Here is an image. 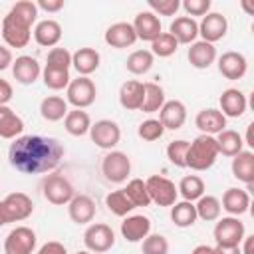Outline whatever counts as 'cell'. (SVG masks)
I'll return each mask as SVG.
<instances>
[{
	"label": "cell",
	"mask_w": 254,
	"mask_h": 254,
	"mask_svg": "<svg viewBox=\"0 0 254 254\" xmlns=\"http://www.w3.org/2000/svg\"><path fill=\"white\" fill-rule=\"evenodd\" d=\"M212 2L210 0H185L181 2V8L187 12V16H206L210 12Z\"/></svg>",
	"instance_id": "cell-48"
},
{
	"label": "cell",
	"mask_w": 254,
	"mask_h": 254,
	"mask_svg": "<svg viewBox=\"0 0 254 254\" xmlns=\"http://www.w3.org/2000/svg\"><path fill=\"white\" fill-rule=\"evenodd\" d=\"M187 58H189V64L196 69H206L210 67L214 62H216V48L214 44H208V42H202V40H196L189 46V52H187Z\"/></svg>",
	"instance_id": "cell-24"
},
{
	"label": "cell",
	"mask_w": 254,
	"mask_h": 254,
	"mask_svg": "<svg viewBox=\"0 0 254 254\" xmlns=\"http://www.w3.org/2000/svg\"><path fill=\"white\" fill-rule=\"evenodd\" d=\"M151 234V220L143 214H129L121 222V236L127 242H143Z\"/></svg>",
	"instance_id": "cell-22"
},
{
	"label": "cell",
	"mask_w": 254,
	"mask_h": 254,
	"mask_svg": "<svg viewBox=\"0 0 254 254\" xmlns=\"http://www.w3.org/2000/svg\"><path fill=\"white\" fill-rule=\"evenodd\" d=\"M214 141L218 147V155H224V157H234L244 149V139L234 129L220 131L218 135H214Z\"/></svg>",
	"instance_id": "cell-32"
},
{
	"label": "cell",
	"mask_w": 254,
	"mask_h": 254,
	"mask_svg": "<svg viewBox=\"0 0 254 254\" xmlns=\"http://www.w3.org/2000/svg\"><path fill=\"white\" fill-rule=\"evenodd\" d=\"M62 24L58 20H52V18H46V20H40L36 26H34V40L38 46L42 48H56L62 40Z\"/></svg>",
	"instance_id": "cell-23"
},
{
	"label": "cell",
	"mask_w": 254,
	"mask_h": 254,
	"mask_svg": "<svg viewBox=\"0 0 254 254\" xmlns=\"http://www.w3.org/2000/svg\"><path fill=\"white\" fill-rule=\"evenodd\" d=\"M14 91H12V83L6 79H0V105H8V101L12 99Z\"/></svg>",
	"instance_id": "cell-51"
},
{
	"label": "cell",
	"mask_w": 254,
	"mask_h": 254,
	"mask_svg": "<svg viewBox=\"0 0 254 254\" xmlns=\"http://www.w3.org/2000/svg\"><path fill=\"white\" fill-rule=\"evenodd\" d=\"M65 149L56 137L44 135H20L8 149L10 165L24 175L52 173L64 159Z\"/></svg>",
	"instance_id": "cell-1"
},
{
	"label": "cell",
	"mask_w": 254,
	"mask_h": 254,
	"mask_svg": "<svg viewBox=\"0 0 254 254\" xmlns=\"http://www.w3.org/2000/svg\"><path fill=\"white\" fill-rule=\"evenodd\" d=\"M105 206L109 212H113L115 216H127L135 206L133 202L129 200V196L125 194L123 189H117V190H111L107 196H105Z\"/></svg>",
	"instance_id": "cell-40"
},
{
	"label": "cell",
	"mask_w": 254,
	"mask_h": 254,
	"mask_svg": "<svg viewBox=\"0 0 254 254\" xmlns=\"http://www.w3.org/2000/svg\"><path fill=\"white\" fill-rule=\"evenodd\" d=\"M6 224V218H4V210H2V200H0V228Z\"/></svg>",
	"instance_id": "cell-57"
},
{
	"label": "cell",
	"mask_w": 254,
	"mask_h": 254,
	"mask_svg": "<svg viewBox=\"0 0 254 254\" xmlns=\"http://www.w3.org/2000/svg\"><path fill=\"white\" fill-rule=\"evenodd\" d=\"M64 127L69 135L73 137H83L89 133V127H91V117L87 111L83 109H69L67 115L64 117Z\"/></svg>",
	"instance_id": "cell-33"
},
{
	"label": "cell",
	"mask_w": 254,
	"mask_h": 254,
	"mask_svg": "<svg viewBox=\"0 0 254 254\" xmlns=\"http://www.w3.org/2000/svg\"><path fill=\"white\" fill-rule=\"evenodd\" d=\"M226 32H228V20L220 12H208L206 16H202L198 24V36L202 42H208V44L222 40Z\"/></svg>",
	"instance_id": "cell-13"
},
{
	"label": "cell",
	"mask_w": 254,
	"mask_h": 254,
	"mask_svg": "<svg viewBox=\"0 0 254 254\" xmlns=\"http://www.w3.org/2000/svg\"><path fill=\"white\" fill-rule=\"evenodd\" d=\"M143 95H145L143 81H137V79L123 81L119 87V105L127 111H139L143 103Z\"/></svg>",
	"instance_id": "cell-26"
},
{
	"label": "cell",
	"mask_w": 254,
	"mask_h": 254,
	"mask_svg": "<svg viewBox=\"0 0 254 254\" xmlns=\"http://www.w3.org/2000/svg\"><path fill=\"white\" fill-rule=\"evenodd\" d=\"M143 254H169V240L163 234H149L141 242Z\"/></svg>",
	"instance_id": "cell-45"
},
{
	"label": "cell",
	"mask_w": 254,
	"mask_h": 254,
	"mask_svg": "<svg viewBox=\"0 0 254 254\" xmlns=\"http://www.w3.org/2000/svg\"><path fill=\"white\" fill-rule=\"evenodd\" d=\"M38 18V6L32 0L16 2L2 18L0 34L10 48H26L32 40V26Z\"/></svg>",
	"instance_id": "cell-2"
},
{
	"label": "cell",
	"mask_w": 254,
	"mask_h": 254,
	"mask_svg": "<svg viewBox=\"0 0 254 254\" xmlns=\"http://www.w3.org/2000/svg\"><path fill=\"white\" fill-rule=\"evenodd\" d=\"M2 210H4L6 224L8 222H22L34 212V202L26 192L16 190V192L6 194V198L2 200Z\"/></svg>",
	"instance_id": "cell-10"
},
{
	"label": "cell",
	"mask_w": 254,
	"mask_h": 254,
	"mask_svg": "<svg viewBox=\"0 0 254 254\" xmlns=\"http://www.w3.org/2000/svg\"><path fill=\"white\" fill-rule=\"evenodd\" d=\"M42 79H44V85L48 89H54V91L65 89L69 85V81H71L69 69H60V67H50V65H44Z\"/></svg>",
	"instance_id": "cell-39"
},
{
	"label": "cell",
	"mask_w": 254,
	"mask_h": 254,
	"mask_svg": "<svg viewBox=\"0 0 254 254\" xmlns=\"http://www.w3.org/2000/svg\"><path fill=\"white\" fill-rule=\"evenodd\" d=\"M216 65H218V71L222 77L226 79H242L248 71V60L244 54L240 52H224L220 58H216Z\"/></svg>",
	"instance_id": "cell-14"
},
{
	"label": "cell",
	"mask_w": 254,
	"mask_h": 254,
	"mask_svg": "<svg viewBox=\"0 0 254 254\" xmlns=\"http://www.w3.org/2000/svg\"><path fill=\"white\" fill-rule=\"evenodd\" d=\"M169 34L179 42V44H192L198 38V22L190 16H179L171 22Z\"/></svg>",
	"instance_id": "cell-28"
},
{
	"label": "cell",
	"mask_w": 254,
	"mask_h": 254,
	"mask_svg": "<svg viewBox=\"0 0 254 254\" xmlns=\"http://www.w3.org/2000/svg\"><path fill=\"white\" fill-rule=\"evenodd\" d=\"M252 127H254V123H250V125H248V129H246V139H244V145H248V147H254V143H252Z\"/></svg>",
	"instance_id": "cell-56"
},
{
	"label": "cell",
	"mask_w": 254,
	"mask_h": 254,
	"mask_svg": "<svg viewBox=\"0 0 254 254\" xmlns=\"http://www.w3.org/2000/svg\"><path fill=\"white\" fill-rule=\"evenodd\" d=\"M83 244H85V250H89L91 254H103L113 248L115 232L109 224L91 222L83 232Z\"/></svg>",
	"instance_id": "cell-7"
},
{
	"label": "cell",
	"mask_w": 254,
	"mask_h": 254,
	"mask_svg": "<svg viewBox=\"0 0 254 254\" xmlns=\"http://www.w3.org/2000/svg\"><path fill=\"white\" fill-rule=\"evenodd\" d=\"M218 103H220V113L224 117H232V119L242 117L246 113V109H248V99H246V95L238 87L224 89L220 93Z\"/></svg>",
	"instance_id": "cell-17"
},
{
	"label": "cell",
	"mask_w": 254,
	"mask_h": 254,
	"mask_svg": "<svg viewBox=\"0 0 254 254\" xmlns=\"http://www.w3.org/2000/svg\"><path fill=\"white\" fill-rule=\"evenodd\" d=\"M147 4L155 16H175L181 8L179 0H149Z\"/></svg>",
	"instance_id": "cell-47"
},
{
	"label": "cell",
	"mask_w": 254,
	"mask_h": 254,
	"mask_svg": "<svg viewBox=\"0 0 254 254\" xmlns=\"http://www.w3.org/2000/svg\"><path fill=\"white\" fill-rule=\"evenodd\" d=\"M220 206L228 212V216H240V214L248 212V208H250V194L244 189L230 187L224 190Z\"/></svg>",
	"instance_id": "cell-25"
},
{
	"label": "cell",
	"mask_w": 254,
	"mask_h": 254,
	"mask_svg": "<svg viewBox=\"0 0 254 254\" xmlns=\"http://www.w3.org/2000/svg\"><path fill=\"white\" fill-rule=\"evenodd\" d=\"M212 236L216 246H240L242 238L246 236V228L238 216H222L216 220Z\"/></svg>",
	"instance_id": "cell-6"
},
{
	"label": "cell",
	"mask_w": 254,
	"mask_h": 254,
	"mask_svg": "<svg viewBox=\"0 0 254 254\" xmlns=\"http://www.w3.org/2000/svg\"><path fill=\"white\" fill-rule=\"evenodd\" d=\"M36 254H67V250H65V246H64L62 242H58V240H50V242L42 244V246L38 248Z\"/></svg>",
	"instance_id": "cell-49"
},
{
	"label": "cell",
	"mask_w": 254,
	"mask_h": 254,
	"mask_svg": "<svg viewBox=\"0 0 254 254\" xmlns=\"http://www.w3.org/2000/svg\"><path fill=\"white\" fill-rule=\"evenodd\" d=\"M230 171H232V177L238 179L240 183L248 185V189L252 187L254 183V153L248 149H242L238 155L232 157V163H230Z\"/></svg>",
	"instance_id": "cell-27"
},
{
	"label": "cell",
	"mask_w": 254,
	"mask_h": 254,
	"mask_svg": "<svg viewBox=\"0 0 254 254\" xmlns=\"http://www.w3.org/2000/svg\"><path fill=\"white\" fill-rule=\"evenodd\" d=\"M67 101L62 95H48L40 101V115L50 123L62 121L67 115Z\"/></svg>",
	"instance_id": "cell-31"
},
{
	"label": "cell",
	"mask_w": 254,
	"mask_h": 254,
	"mask_svg": "<svg viewBox=\"0 0 254 254\" xmlns=\"http://www.w3.org/2000/svg\"><path fill=\"white\" fill-rule=\"evenodd\" d=\"M194 125L202 135H218L220 131L226 129V117L220 113V109L216 107H206L200 109L194 117Z\"/></svg>",
	"instance_id": "cell-19"
},
{
	"label": "cell",
	"mask_w": 254,
	"mask_h": 254,
	"mask_svg": "<svg viewBox=\"0 0 254 254\" xmlns=\"http://www.w3.org/2000/svg\"><path fill=\"white\" fill-rule=\"evenodd\" d=\"M89 137L99 149L113 151V147H117V143L121 141V127L111 119H99L91 123Z\"/></svg>",
	"instance_id": "cell-12"
},
{
	"label": "cell",
	"mask_w": 254,
	"mask_h": 254,
	"mask_svg": "<svg viewBox=\"0 0 254 254\" xmlns=\"http://www.w3.org/2000/svg\"><path fill=\"white\" fill-rule=\"evenodd\" d=\"M163 133H165V127L161 125L159 119H145V121H141L139 127H137V135H139L143 141H147V143H153V141L161 139Z\"/></svg>",
	"instance_id": "cell-44"
},
{
	"label": "cell",
	"mask_w": 254,
	"mask_h": 254,
	"mask_svg": "<svg viewBox=\"0 0 254 254\" xmlns=\"http://www.w3.org/2000/svg\"><path fill=\"white\" fill-rule=\"evenodd\" d=\"M135 34H137V40H143V42H153L161 32V20L159 16H155L151 10H143L135 16V20L131 22Z\"/></svg>",
	"instance_id": "cell-18"
},
{
	"label": "cell",
	"mask_w": 254,
	"mask_h": 254,
	"mask_svg": "<svg viewBox=\"0 0 254 254\" xmlns=\"http://www.w3.org/2000/svg\"><path fill=\"white\" fill-rule=\"evenodd\" d=\"M159 121L165 129L177 131L185 125L187 121V107L183 101L179 99H169L163 103V107L159 109Z\"/></svg>",
	"instance_id": "cell-21"
},
{
	"label": "cell",
	"mask_w": 254,
	"mask_h": 254,
	"mask_svg": "<svg viewBox=\"0 0 254 254\" xmlns=\"http://www.w3.org/2000/svg\"><path fill=\"white\" fill-rule=\"evenodd\" d=\"M75 254H91L89 250H79V252H75Z\"/></svg>",
	"instance_id": "cell-58"
},
{
	"label": "cell",
	"mask_w": 254,
	"mask_h": 254,
	"mask_svg": "<svg viewBox=\"0 0 254 254\" xmlns=\"http://www.w3.org/2000/svg\"><path fill=\"white\" fill-rule=\"evenodd\" d=\"M12 62H14V58H12L10 48L0 46V71H4V69H8V67H12Z\"/></svg>",
	"instance_id": "cell-52"
},
{
	"label": "cell",
	"mask_w": 254,
	"mask_h": 254,
	"mask_svg": "<svg viewBox=\"0 0 254 254\" xmlns=\"http://www.w3.org/2000/svg\"><path fill=\"white\" fill-rule=\"evenodd\" d=\"M12 75L18 83L22 85H32L40 79L42 75V67L38 64L36 58L32 56H18L14 62H12Z\"/></svg>",
	"instance_id": "cell-16"
},
{
	"label": "cell",
	"mask_w": 254,
	"mask_h": 254,
	"mask_svg": "<svg viewBox=\"0 0 254 254\" xmlns=\"http://www.w3.org/2000/svg\"><path fill=\"white\" fill-rule=\"evenodd\" d=\"M145 185H147V192H149L151 202H155L159 206H173L177 202V196H179L177 185L173 181H169L167 177L151 175L145 181Z\"/></svg>",
	"instance_id": "cell-9"
},
{
	"label": "cell",
	"mask_w": 254,
	"mask_h": 254,
	"mask_svg": "<svg viewBox=\"0 0 254 254\" xmlns=\"http://www.w3.org/2000/svg\"><path fill=\"white\" fill-rule=\"evenodd\" d=\"M171 220L175 226L179 228H189L196 222V210H194V202L189 200H179L171 206Z\"/></svg>",
	"instance_id": "cell-36"
},
{
	"label": "cell",
	"mask_w": 254,
	"mask_h": 254,
	"mask_svg": "<svg viewBox=\"0 0 254 254\" xmlns=\"http://www.w3.org/2000/svg\"><path fill=\"white\" fill-rule=\"evenodd\" d=\"M36 6H38V10H44L48 14H56L64 8V0H38Z\"/></svg>",
	"instance_id": "cell-50"
},
{
	"label": "cell",
	"mask_w": 254,
	"mask_h": 254,
	"mask_svg": "<svg viewBox=\"0 0 254 254\" xmlns=\"http://www.w3.org/2000/svg\"><path fill=\"white\" fill-rule=\"evenodd\" d=\"M252 246H254V236H244L240 242V254H252Z\"/></svg>",
	"instance_id": "cell-53"
},
{
	"label": "cell",
	"mask_w": 254,
	"mask_h": 254,
	"mask_svg": "<svg viewBox=\"0 0 254 254\" xmlns=\"http://www.w3.org/2000/svg\"><path fill=\"white\" fill-rule=\"evenodd\" d=\"M204 181L198 177V175H187L181 179V183L177 185V190L179 194L183 196V200H189V202H194L198 200L202 194H204Z\"/></svg>",
	"instance_id": "cell-37"
},
{
	"label": "cell",
	"mask_w": 254,
	"mask_h": 254,
	"mask_svg": "<svg viewBox=\"0 0 254 254\" xmlns=\"http://www.w3.org/2000/svg\"><path fill=\"white\" fill-rule=\"evenodd\" d=\"M24 131L22 117L8 105H0V137L2 139H16Z\"/></svg>",
	"instance_id": "cell-30"
},
{
	"label": "cell",
	"mask_w": 254,
	"mask_h": 254,
	"mask_svg": "<svg viewBox=\"0 0 254 254\" xmlns=\"http://www.w3.org/2000/svg\"><path fill=\"white\" fill-rule=\"evenodd\" d=\"M194 210H196V218L204 220V222H214L220 218L222 206L220 200L212 194H202L196 202H194Z\"/></svg>",
	"instance_id": "cell-35"
},
{
	"label": "cell",
	"mask_w": 254,
	"mask_h": 254,
	"mask_svg": "<svg viewBox=\"0 0 254 254\" xmlns=\"http://www.w3.org/2000/svg\"><path fill=\"white\" fill-rule=\"evenodd\" d=\"M179 50V42L169 34V32H161L153 42H151V54L157 58H169Z\"/></svg>",
	"instance_id": "cell-42"
},
{
	"label": "cell",
	"mask_w": 254,
	"mask_h": 254,
	"mask_svg": "<svg viewBox=\"0 0 254 254\" xmlns=\"http://www.w3.org/2000/svg\"><path fill=\"white\" fill-rule=\"evenodd\" d=\"M46 65L50 67H60V69H69L71 65V52L67 48H52L48 52V58H46Z\"/></svg>",
	"instance_id": "cell-46"
},
{
	"label": "cell",
	"mask_w": 254,
	"mask_h": 254,
	"mask_svg": "<svg viewBox=\"0 0 254 254\" xmlns=\"http://www.w3.org/2000/svg\"><path fill=\"white\" fill-rule=\"evenodd\" d=\"M218 159V147L212 135H198L192 141H189L187 151V167L192 171H208Z\"/></svg>",
	"instance_id": "cell-3"
},
{
	"label": "cell",
	"mask_w": 254,
	"mask_h": 254,
	"mask_svg": "<svg viewBox=\"0 0 254 254\" xmlns=\"http://www.w3.org/2000/svg\"><path fill=\"white\" fill-rule=\"evenodd\" d=\"M36 232L28 226H16L4 238V254H34L36 250Z\"/></svg>",
	"instance_id": "cell-11"
},
{
	"label": "cell",
	"mask_w": 254,
	"mask_h": 254,
	"mask_svg": "<svg viewBox=\"0 0 254 254\" xmlns=\"http://www.w3.org/2000/svg\"><path fill=\"white\" fill-rule=\"evenodd\" d=\"M103 40L107 46H111L115 50H123V48H131L137 42V34L133 30L131 22H115L105 30Z\"/></svg>",
	"instance_id": "cell-15"
},
{
	"label": "cell",
	"mask_w": 254,
	"mask_h": 254,
	"mask_svg": "<svg viewBox=\"0 0 254 254\" xmlns=\"http://www.w3.org/2000/svg\"><path fill=\"white\" fill-rule=\"evenodd\" d=\"M145 95H143V103H141V109L139 111H145V113H155L163 107V103L167 101L165 99V89L157 83V81H145Z\"/></svg>",
	"instance_id": "cell-34"
},
{
	"label": "cell",
	"mask_w": 254,
	"mask_h": 254,
	"mask_svg": "<svg viewBox=\"0 0 254 254\" xmlns=\"http://www.w3.org/2000/svg\"><path fill=\"white\" fill-rule=\"evenodd\" d=\"M101 173L109 183H125L131 175V159L123 151H109L101 161Z\"/></svg>",
	"instance_id": "cell-8"
},
{
	"label": "cell",
	"mask_w": 254,
	"mask_h": 254,
	"mask_svg": "<svg viewBox=\"0 0 254 254\" xmlns=\"http://www.w3.org/2000/svg\"><path fill=\"white\" fill-rule=\"evenodd\" d=\"M214 254H240V246H214Z\"/></svg>",
	"instance_id": "cell-54"
},
{
	"label": "cell",
	"mask_w": 254,
	"mask_h": 254,
	"mask_svg": "<svg viewBox=\"0 0 254 254\" xmlns=\"http://www.w3.org/2000/svg\"><path fill=\"white\" fill-rule=\"evenodd\" d=\"M187 151H189V141H185V139H175V141H171V143L167 145V159L171 161V165H175V167H179V169H185V167H187V163H185Z\"/></svg>",
	"instance_id": "cell-43"
},
{
	"label": "cell",
	"mask_w": 254,
	"mask_h": 254,
	"mask_svg": "<svg viewBox=\"0 0 254 254\" xmlns=\"http://www.w3.org/2000/svg\"><path fill=\"white\" fill-rule=\"evenodd\" d=\"M123 190H125V194L129 196V200L133 202L135 208L151 204V198H149V192H147V185H145L143 179H131Z\"/></svg>",
	"instance_id": "cell-41"
},
{
	"label": "cell",
	"mask_w": 254,
	"mask_h": 254,
	"mask_svg": "<svg viewBox=\"0 0 254 254\" xmlns=\"http://www.w3.org/2000/svg\"><path fill=\"white\" fill-rule=\"evenodd\" d=\"M153 64H155V56L149 50H135V52L129 54V58L125 62V67L133 75H143L153 67Z\"/></svg>",
	"instance_id": "cell-38"
},
{
	"label": "cell",
	"mask_w": 254,
	"mask_h": 254,
	"mask_svg": "<svg viewBox=\"0 0 254 254\" xmlns=\"http://www.w3.org/2000/svg\"><path fill=\"white\" fill-rule=\"evenodd\" d=\"M95 97H97V87L91 77L77 75L65 87V101L71 103L73 109H85V107L93 105Z\"/></svg>",
	"instance_id": "cell-5"
},
{
	"label": "cell",
	"mask_w": 254,
	"mask_h": 254,
	"mask_svg": "<svg viewBox=\"0 0 254 254\" xmlns=\"http://www.w3.org/2000/svg\"><path fill=\"white\" fill-rule=\"evenodd\" d=\"M99 62H101V56L95 48H77L71 54V65L75 67L77 75L89 77L99 67Z\"/></svg>",
	"instance_id": "cell-29"
},
{
	"label": "cell",
	"mask_w": 254,
	"mask_h": 254,
	"mask_svg": "<svg viewBox=\"0 0 254 254\" xmlns=\"http://www.w3.org/2000/svg\"><path fill=\"white\" fill-rule=\"evenodd\" d=\"M42 192H44V198L50 204H56V206H64V204H67L75 196L73 185L64 175H60V173H52V175L44 177Z\"/></svg>",
	"instance_id": "cell-4"
},
{
	"label": "cell",
	"mask_w": 254,
	"mask_h": 254,
	"mask_svg": "<svg viewBox=\"0 0 254 254\" xmlns=\"http://www.w3.org/2000/svg\"><path fill=\"white\" fill-rule=\"evenodd\" d=\"M67 214L75 224H89L95 218V200L89 194H75L67 202Z\"/></svg>",
	"instance_id": "cell-20"
},
{
	"label": "cell",
	"mask_w": 254,
	"mask_h": 254,
	"mask_svg": "<svg viewBox=\"0 0 254 254\" xmlns=\"http://www.w3.org/2000/svg\"><path fill=\"white\" fill-rule=\"evenodd\" d=\"M190 254H214V246H208V244H198L192 248Z\"/></svg>",
	"instance_id": "cell-55"
}]
</instances>
